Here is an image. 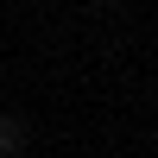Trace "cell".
Segmentation results:
<instances>
[{"mask_svg": "<svg viewBox=\"0 0 158 158\" xmlns=\"http://www.w3.org/2000/svg\"><path fill=\"white\" fill-rule=\"evenodd\" d=\"M25 139H32V127H25V114H0V158H19Z\"/></svg>", "mask_w": 158, "mask_h": 158, "instance_id": "cell-1", "label": "cell"}, {"mask_svg": "<svg viewBox=\"0 0 158 158\" xmlns=\"http://www.w3.org/2000/svg\"><path fill=\"white\" fill-rule=\"evenodd\" d=\"M95 6H120V0H95Z\"/></svg>", "mask_w": 158, "mask_h": 158, "instance_id": "cell-2", "label": "cell"}, {"mask_svg": "<svg viewBox=\"0 0 158 158\" xmlns=\"http://www.w3.org/2000/svg\"><path fill=\"white\" fill-rule=\"evenodd\" d=\"M152 101H158V82H152Z\"/></svg>", "mask_w": 158, "mask_h": 158, "instance_id": "cell-3", "label": "cell"}, {"mask_svg": "<svg viewBox=\"0 0 158 158\" xmlns=\"http://www.w3.org/2000/svg\"><path fill=\"white\" fill-rule=\"evenodd\" d=\"M152 152H158V133H152Z\"/></svg>", "mask_w": 158, "mask_h": 158, "instance_id": "cell-4", "label": "cell"}]
</instances>
